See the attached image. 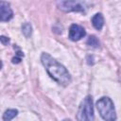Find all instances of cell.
<instances>
[{
  "label": "cell",
  "mask_w": 121,
  "mask_h": 121,
  "mask_svg": "<svg viewBox=\"0 0 121 121\" xmlns=\"http://www.w3.org/2000/svg\"><path fill=\"white\" fill-rule=\"evenodd\" d=\"M42 62L43 66L45 67V70L47 71L48 75L56 80L58 83L66 86L71 81V76L68 73V71L65 69L64 66H62L60 63H59L55 59H53L49 54L43 53L42 55Z\"/></svg>",
  "instance_id": "obj_1"
},
{
  "label": "cell",
  "mask_w": 121,
  "mask_h": 121,
  "mask_svg": "<svg viewBox=\"0 0 121 121\" xmlns=\"http://www.w3.org/2000/svg\"><path fill=\"white\" fill-rule=\"evenodd\" d=\"M96 108L99 114L105 121H115L116 119L115 110L111 98L107 96H103L99 98L96 102Z\"/></svg>",
  "instance_id": "obj_2"
},
{
  "label": "cell",
  "mask_w": 121,
  "mask_h": 121,
  "mask_svg": "<svg viewBox=\"0 0 121 121\" xmlns=\"http://www.w3.org/2000/svg\"><path fill=\"white\" fill-rule=\"evenodd\" d=\"M78 121H94V108L93 100L91 96H86L80 103L79 108L77 112Z\"/></svg>",
  "instance_id": "obj_3"
},
{
  "label": "cell",
  "mask_w": 121,
  "mask_h": 121,
  "mask_svg": "<svg viewBox=\"0 0 121 121\" xmlns=\"http://www.w3.org/2000/svg\"><path fill=\"white\" fill-rule=\"evenodd\" d=\"M58 7L63 11H84V5L78 1H59Z\"/></svg>",
  "instance_id": "obj_4"
},
{
  "label": "cell",
  "mask_w": 121,
  "mask_h": 121,
  "mask_svg": "<svg viewBox=\"0 0 121 121\" xmlns=\"http://www.w3.org/2000/svg\"><path fill=\"white\" fill-rule=\"evenodd\" d=\"M85 29L77 24H73L69 28V39L72 41H78L85 36Z\"/></svg>",
  "instance_id": "obj_5"
},
{
  "label": "cell",
  "mask_w": 121,
  "mask_h": 121,
  "mask_svg": "<svg viewBox=\"0 0 121 121\" xmlns=\"http://www.w3.org/2000/svg\"><path fill=\"white\" fill-rule=\"evenodd\" d=\"M0 9H1V21L2 22H7L12 18L13 16L12 10L7 2H4V1L0 2Z\"/></svg>",
  "instance_id": "obj_6"
},
{
  "label": "cell",
  "mask_w": 121,
  "mask_h": 121,
  "mask_svg": "<svg viewBox=\"0 0 121 121\" xmlns=\"http://www.w3.org/2000/svg\"><path fill=\"white\" fill-rule=\"evenodd\" d=\"M92 24L94 26V27L97 30H100L103 27L104 25V19L101 13H96L94 15V17L92 18Z\"/></svg>",
  "instance_id": "obj_7"
},
{
  "label": "cell",
  "mask_w": 121,
  "mask_h": 121,
  "mask_svg": "<svg viewBox=\"0 0 121 121\" xmlns=\"http://www.w3.org/2000/svg\"><path fill=\"white\" fill-rule=\"evenodd\" d=\"M18 113V111L15 109H9L5 112V113L3 114V120L4 121H10L13 117H15Z\"/></svg>",
  "instance_id": "obj_8"
},
{
  "label": "cell",
  "mask_w": 121,
  "mask_h": 121,
  "mask_svg": "<svg viewBox=\"0 0 121 121\" xmlns=\"http://www.w3.org/2000/svg\"><path fill=\"white\" fill-rule=\"evenodd\" d=\"M87 44L92 47H98L99 46V41L95 36H90L87 40Z\"/></svg>",
  "instance_id": "obj_9"
},
{
  "label": "cell",
  "mask_w": 121,
  "mask_h": 121,
  "mask_svg": "<svg viewBox=\"0 0 121 121\" xmlns=\"http://www.w3.org/2000/svg\"><path fill=\"white\" fill-rule=\"evenodd\" d=\"M23 33L26 36V37H29L30 34H31V26L29 24H25L23 26Z\"/></svg>",
  "instance_id": "obj_10"
},
{
  "label": "cell",
  "mask_w": 121,
  "mask_h": 121,
  "mask_svg": "<svg viewBox=\"0 0 121 121\" xmlns=\"http://www.w3.org/2000/svg\"><path fill=\"white\" fill-rule=\"evenodd\" d=\"M63 121H71V120H69V119H64Z\"/></svg>",
  "instance_id": "obj_11"
}]
</instances>
